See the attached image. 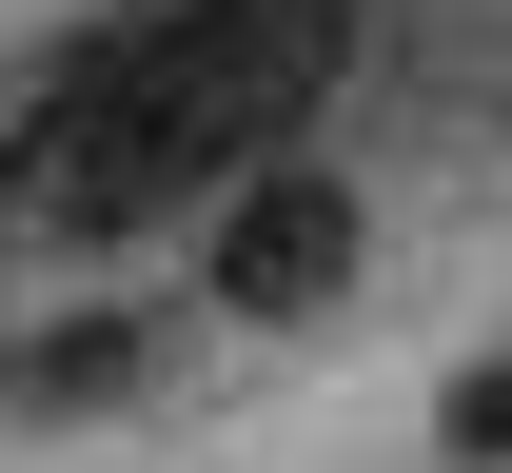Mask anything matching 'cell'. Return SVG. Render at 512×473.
<instances>
[{"mask_svg": "<svg viewBox=\"0 0 512 473\" xmlns=\"http://www.w3.org/2000/svg\"><path fill=\"white\" fill-rule=\"evenodd\" d=\"M158 375V316H60V336H20L0 355V414H99Z\"/></svg>", "mask_w": 512, "mask_h": 473, "instance_id": "3957f363", "label": "cell"}, {"mask_svg": "<svg viewBox=\"0 0 512 473\" xmlns=\"http://www.w3.org/2000/svg\"><path fill=\"white\" fill-rule=\"evenodd\" d=\"M316 40L335 0H197V20H138V40H99V60L40 99V138H20V178H40V217H158V198H237L256 158H276V119L316 99Z\"/></svg>", "mask_w": 512, "mask_h": 473, "instance_id": "6da1fadb", "label": "cell"}, {"mask_svg": "<svg viewBox=\"0 0 512 473\" xmlns=\"http://www.w3.org/2000/svg\"><path fill=\"white\" fill-rule=\"evenodd\" d=\"M355 257H375V198H355L335 158H256L237 198L197 217V296H217L237 336H296V316H335V296H355Z\"/></svg>", "mask_w": 512, "mask_h": 473, "instance_id": "7a4b0ae2", "label": "cell"}, {"mask_svg": "<svg viewBox=\"0 0 512 473\" xmlns=\"http://www.w3.org/2000/svg\"><path fill=\"white\" fill-rule=\"evenodd\" d=\"M434 454H453V473H512V355H473V375H453Z\"/></svg>", "mask_w": 512, "mask_h": 473, "instance_id": "277c9868", "label": "cell"}]
</instances>
